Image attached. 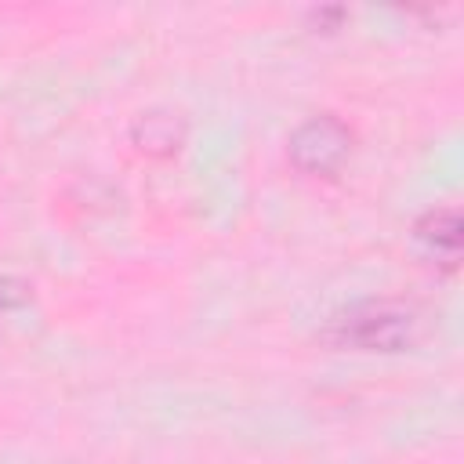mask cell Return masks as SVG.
I'll list each match as a JSON object with an SVG mask.
<instances>
[{"label": "cell", "instance_id": "6", "mask_svg": "<svg viewBox=\"0 0 464 464\" xmlns=\"http://www.w3.org/2000/svg\"><path fill=\"white\" fill-rule=\"evenodd\" d=\"M341 18H344V7H323V11H312V22H315V25H326V29H337Z\"/></svg>", "mask_w": 464, "mask_h": 464}, {"label": "cell", "instance_id": "3", "mask_svg": "<svg viewBox=\"0 0 464 464\" xmlns=\"http://www.w3.org/2000/svg\"><path fill=\"white\" fill-rule=\"evenodd\" d=\"M413 236L431 257H442L446 265H453L460 257V243H464L460 210L457 207H435V210L420 214L413 225Z\"/></svg>", "mask_w": 464, "mask_h": 464}, {"label": "cell", "instance_id": "4", "mask_svg": "<svg viewBox=\"0 0 464 464\" xmlns=\"http://www.w3.org/2000/svg\"><path fill=\"white\" fill-rule=\"evenodd\" d=\"M181 134H185V127H181L178 112H167V109L141 112V116L134 120V127H130L134 145H138L141 152H152V156H170V152H178Z\"/></svg>", "mask_w": 464, "mask_h": 464}, {"label": "cell", "instance_id": "2", "mask_svg": "<svg viewBox=\"0 0 464 464\" xmlns=\"http://www.w3.org/2000/svg\"><path fill=\"white\" fill-rule=\"evenodd\" d=\"M290 163L301 174L312 178H330L344 167V160L352 156V130L344 120L323 112V116H308L294 134H290Z\"/></svg>", "mask_w": 464, "mask_h": 464}, {"label": "cell", "instance_id": "5", "mask_svg": "<svg viewBox=\"0 0 464 464\" xmlns=\"http://www.w3.org/2000/svg\"><path fill=\"white\" fill-rule=\"evenodd\" d=\"M33 297V283L22 276H0V315L18 312L22 304H29Z\"/></svg>", "mask_w": 464, "mask_h": 464}, {"label": "cell", "instance_id": "1", "mask_svg": "<svg viewBox=\"0 0 464 464\" xmlns=\"http://www.w3.org/2000/svg\"><path fill=\"white\" fill-rule=\"evenodd\" d=\"M323 341L355 352H402L417 341V312L399 301H359L326 323Z\"/></svg>", "mask_w": 464, "mask_h": 464}]
</instances>
